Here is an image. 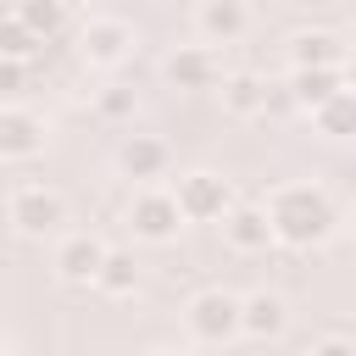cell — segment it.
<instances>
[{"mask_svg":"<svg viewBox=\"0 0 356 356\" xmlns=\"http://www.w3.org/2000/svg\"><path fill=\"white\" fill-rule=\"evenodd\" d=\"M261 211H267L273 245H289V250H317L339 228V206L323 184H278L261 200Z\"/></svg>","mask_w":356,"mask_h":356,"instance_id":"obj_1","label":"cell"},{"mask_svg":"<svg viewBox=\"0 0 356 356\" xmlns=\"http://www.w3.org/2000/svg\"><path fill=\"white\" fill-rule=\"evenodd\" d=\"M6 222H11L22 239H50V234H61V222H67V200H61L50 184H17V189L6 195Z\"/></svg>","mask_w":356,"mask_h":356,"instance_id":"obj_2","label":"cell"},{"mask_svg":"<svg viewBox=\"0 0 356 356\" xmlns=\"http://www.w3.org/2000/svg\"><path fill=\"white\" fill-rule=\"evenodd\" d=\"M172 200H178L184 222H217V217L234 206V189H228L222 172L195 167V172H178V178H172Z\"/></svg>","mask_w":356,"mask_h":356,"instance_id":"obj_3","label":"cell"},{"mask_svg":"<svg viewBox=\"0 0 356 356\" xmlns=\"http://www.w3.org/2000/svg\"><path fill=\"white\" fill-rule=\"evenodd\" d=\"M128 228H134V239H145V245H167V239H178L184 211H178V200H172V189H161V184H139V195L128 200Z\"/></svg>","mask_w":356,"mask_h":356,"instance_id":"obj_4","label":"cell"},{"mask_svg":"<svg viewBox=\"0 0 356 356\" xmlns=\"http://www.w3.org/2000/svg\"><path fill=\"white\" fill-rule=\"evenodd\" d=\"M184 328H189L200 345H228V339H239V295H228V289H200V295H189Z\"/></svg>","mask_w":356,"mask_h":356,"instance_id":"obj_5","label":"cell"},{"mask_svg":"<svg viewBox=\"0 0 356 356\" xmlns=\"http://www.w3.org/2000/svg\"><path fill=\"white\" fill-rule=\"evenodd\" d=\"M134 44H139V33H134V22H122V17H89L83 33H78V56H83L89 67H122V61L134 56Z\"/></svg>","mask_w":356,"mask_h":356,"instance_id":"obj_6","label":"cell"},{"mask_svg":"<svg viewBox=\"0 0 356 356\" xmlns=\"http://www.w3.org/2000/svg\"><path fill=\"white\" fill-rule=\"evenodd\" d=\"M167 83L184 89V95H211L222 83V56L217 44H178L167 56Z\"/></svg>","mask_w":356,"mask_h":356,"instance_id":"obj_7","label":"cell"},{"mask_svg":"<svg viewBox=\"0 0 356 356\" xmlns=\"http://www.w3.org/2000/svg\"><path fill=\"white\" fill-rule=\"evenodd\" d=\"M117 167H122V178H134V184H161V178L172 172V145H167L161 134H122Z\"/></svg>","mask_w":356,"mask_h":356,"instance_id":"obj_8","label":"cell"},{"mask_svg":"<svg viewBox=\"0 0 356 356\" xmlns=\"http://www.w3.org/2000/svg\"><path fill=\"white\" fill-rule=\"evenodd\" d=\"M100 261H106V239L100 234H61L56 256H50V267H56L61 284H95Z\"/></svg>","mask_w":356,"mask_h":356,"instance_id":"obj_9","label":"cell"},{"mask_svg":"<svg viewBox=\"0 0 356 356\" xmlns=\"http://www.w3.org/2000/svg\"><path fill=\"white\" fill-rule=\"evenodd\" d=\"M44 156V117L28 106H0V161Z\"/></svg>","mask_w":356,"mask_h":356,"instance_id":"obj_10","label":"cell"},{"mask_svg":"<svg viewBox=\"0 0 356 356\" xmlns=\"http://www.w3.org/2000/svg\"><path fill=\"white\" fill-rule=\"evenodd\" d=\"M284 328H289V300H284V295H273V289L239 295V334H245V339L273 345V339H284Z\"/></svg>","mask_w":356,"mask_h":356,"instance_id":"obj_11","label":"cell"},{"mask_svg":"<svg viewBox=\"0 0 356 356\" xmlns=\"http://www.w3.org/2000/svg\"><path fill=\"white\" fill-rule=\"evenodd\" d=\"M195 33H200V44H239L250 33V6L245 0H200Z\"/></svg>","mask_w":356,"mask_h":356,"instance_id":"obj_12","label":"cell"},{"mask_svg":"<svg viewBox=\"0 0 356 356\" xmlns=\"http://www.w3.org/2000/svg\"><path fill=\"white\" fill-rule=\"evenodd\" d=\"M284 56H289V72H300V67H345L350 44L334 28H300V33H289Z\"/></svg>","mask_w":356,"mask_h":356,"instance_id":"obj_13","label":"cell"},{"mask_svg":"<svg viewBox=\"0 0 356 356\" xmlns=\"http://www.w3.org/2000/svg\"><path fill=\"white\" fill-rule=\"evenodd\" d=\"M339 89H350L345 67H300V72H289V83H284V95H289L295 111H317V106H323L328 95H339Z\"/></svg>","mask_w":356,"mask_h":356,"instance_id":"obj_14","label":"cell"},{"mask_svg":"<svg viewBox=\"0 0 356 356\" xmlns=\"http://www.w3.org/2000/svg\"><path fill=\"white\" fill-rule=\"evenodd\" d=\"M217 222H222V239H228L239 256H261V250L273 245V228H267V211H261V206H228Z\"/></svg>","mask_w":356,"mask_h":356,"instance_id":"obj_15","label":"cell"},{"mask_svg":"<svg viewBox=\"0 0 356 356\" xmlns=\"http://www.w3.org/2000/svg\"><path fill=\"white\" fill-rule=\"evenodd\" d=\"M217 95H222L228 117H261L267 111V78L261 72H222Z\"/></svg>","mask_w":356,"mask_h":356,"instance_id":"obj_16","label":"cell"},{"mask_svg":"<svg viewBox=\"0 0 356 356\" xmlns=\"http://www.w3.org/2000/svg\"><path fill=\"white\" fill-rule=\"evenodd\" d=\"M139 278H145V273H139V256H134V250H111V245H106V261H100V273H95V289H106V295H117V300H122V295H134V289H139Z\"/></svg>","mask_w":356,"mask_h":356,"instance_id":"obj_17","label":"cell"},{"mask_svg":"<svg viewBox=\"0 0 356 356\" xmlns=\"http://www.w3.org/2000/svg\"><path fill=\"white\" fill-rule=\"evenodd\" d=\"M11 17L33 33V39H56L67 28V0H17Z\"/></svg>","mask_w":356,"mask_h":356,"instance_id":"obj_18","label":"cell"},{"mask_svg":"<svg viewBox=\"0 0 356 356\" xmlns=\"http://www.w3.org/2000/svg\"><path fill=\"white\" fill-rule=\"evenodd\" d=\"M312 122H317L323 139H350V128H356V95H350V89L328 95V100L312 111Z\"/></svg>","mask_w":356,"mask_h":356,"instance_id":"obj_19","label":"cell"},{"mask_svg":"<svg viewBox=\"0 0 356 356\" xmlns=\"http://www.w3.org/2000/svg\"><path fill=\"white\" fill-rule=\"evenodd\" d=\"M39 44H44V39H33L17 17H0V61H22V67H28V61L39 56Z\"/></svg>","mask_w":356,"mask_h":356,"instance_id":"obj_20","label":"cell"},{"mask_svg":"<svg viewBox=\"0 0 356 356\" xmlns=\"http://www.w3.org/2000/svg\"><path fill=\"white\" fill-rule=\"evenodd\" d=\"M95 106H100V117H106V122H128V117L139 111V95H134V89H100V100H95Z\"/></svg>","mask_w":356,"mask_h":356,"instance_id":"obj_21","label":"cell"},{"mask_svg":"<svg viewBox=\"0 0 356 356\" xmlns=\"http://www.w3.org/2000/svg\"><path fill=\"white\" fill-rule=\"evenodd\" d=\"M306 356H356V345H350L345 334H328V339H317Z\"/></svg>","mask_w":356,"mask_h":356,"instance_id":"obj_22","label":"cell"},{"mask_svg":"<svg viewBox=\"0 0 356 356\" xmlns=\"http://www.w3.org/2000/svg\"><path fill=\"white\" fill-rule=\"evenodd\" d=\"M22 72H28L22 61H0V89H17V83H22Z\"/></svg>","mask_w":356,"mask_h":356,"instance_id":"obj_23","label":"cell"},{"mask_svg":"<svg viewBox=\"0 0 356 356\" xmlns=\"http://www.w3.org/2000/svg\"><path fill=\"white\" fill-rule=\"evenodd\" d=\"M145 356H195V350H184V345H150Z\"/></svg>","mask_w":356,"mask_h":356,"instance_id":"obj_24","label":"cell"}]
</instances>
